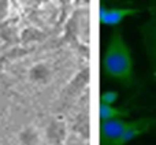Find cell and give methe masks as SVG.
<instances>
[{
  "label": "cell",
  "instance_id": "2",
  "mask_svg": "<svg viewBox=\"0 0 156 145\" xmlns=\"http://www.w3.org/2000/svg\"><path fill=\"white\" fill-rule=\"evenodd\" d=\"M138 32H140L141 44L148 59L152 82L156 86V5L151 7L148 19L138 26Z\"/></svg>",
  "mask_w": 156,
  "mask_h": 145
},
{
  "label": "cell",
  "instance_id": "4",
  "mask_svg": "<svg viewBox=\"0 0 156 145\" xmlns=\"http://www.w3.org/2000/svg\"><path fill=\"white\" fill-rule=\"evenodd\" d=\"M130 114L132 112L129 110H126V108L115 107V105H105V104L99 105V115L101 122L115 121V119H126L130 116Z\"/></svg>",
  "mask_w": 156,
  "mask_h": 145
},
{
  "label": "cell",
  "instance_id": "3",
  "mask_svg": "<svg viewBox=\"0 0 156 145\" xmlns=\"http://www.w3.org/2000/svg\"><path fill=\"white\" fill-rule=\"evenodd\" d=\"M144 8H133V7H111L107 8L100 4L99 10V21L104 26L116 27L121 22H123L127 16H133L143 12Z\"/></svg>",
  "mask_w": 156,
  "mask_h": 145
},
{
  "label": "cell",
  "instance_id": "5",
  "mask_svg": "<svg viewBox=\"0 0 156 145\" xmlns=\"http://www.w3.org/2000/svg\"><path fill=\"white\" fill-rule=\"evenodd\" d=\"M119 93L116 90H105L100 94V104L114 105V103L118 100Z\"/></svg>",
  "mask_w": 156,
  "mask_h": 145
},
{
  "label": "cell",
  "instance_id": "1",
  "mask_svg": "<svg viewBox=\"0 0 156 145\" xmlns=\"http://www.w3.org/2000/svg\"><path fill=\"white\" fill-rule=\"evenodd\" d=\"M101 72L105 80L118 82L126 89H132L136 85L133 58L119 26L112 27L108 38L101 59Z\"/></svg>",
  "mask_w": 156,
  "mask_h": 145
}]
</instances>
